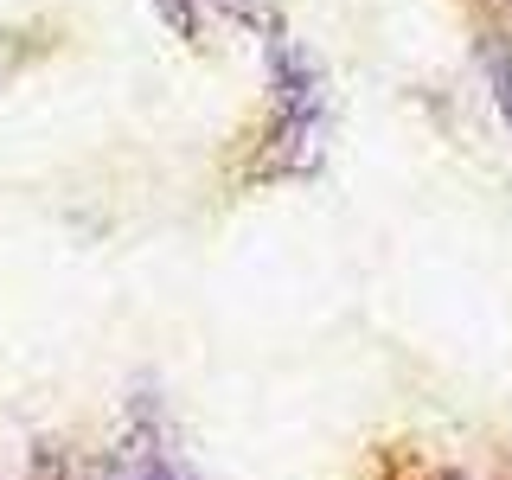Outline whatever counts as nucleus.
Segmentation results:
<instances>
[{
	"instance_id": "obj_1",
	"label": "nucleus",
	"mask_w": 512,
	"mask_h": 480,
	"mask_svg": "<svg viewBox=\"0 0 512 480\" xmlns=\"http://www.w3.org/2000/svg\"><path fill=\"white\" fill-rule=\"evenodd\" d=\"M263 52H269V84H276V160L282 167H314L320 128H327V90H320V71L282 26L263 32Z\"/></svg>"
},
{
	"instance_id": "obj_2",
	"label": "nucleus",
	"mask_w": 512,
	"mask_h": 480,
	"mask_svg": "<svg viewBox=\"0 0 512 480\" xmlns=\"http://www.w3.org/2000/svg\"><path fill=\"white\" fill-rule=\"evenodd\" d=\"M109 480H199V474H192L186 461L173 455V448L160 442L148 423H141L135 436L122 442V455H116V474H109Z\"/></svg>"
},
{
	"instance_id": "obj_3",
	"label": "nucleus",
	"mask_w": 512,
	"mask_h": 480,
	"mask_svg": "<svg viewBox=\"0 0 512 480\" xmlns=\"http://www.w3.org/2000/svg\"><path fill=\"white\" fill-rule=\"evenodd\" d=\"M160 20H167L180 39H199V0H154Z\"/></svg>"
},
{
	"instance_id": "obj_4",
	"label": "nucleus",
	"mask_w": 512,
	"mask_h": 480,
	"mask_svg": "<svg viewBox=\"0 0 512 480\" xmlns=\"http://www.w3.org/2000/svg\"><path fill=\"white\" fill-rule=\"evenodd\" d=\"M224 7H231V13H237V20H250V26H263V32H269V26H276V20H269V0H224Z\"/></svg>"
},
{
	"instance_id": "obj_5",
	"label": "nucleus",
	"mask_w": 512,
	"mask_h": 480,
	"mask_svg": "<svg viewBox=\"0 0 512 480\" xmlns=\"http://www.w3.org/2000/svg\"><path fill=\"white\" fill-rule=\"evenodd\" d=\"M7 39H13V32H0V77H7Z\"/></svg>"
},
{
	"instance_id": "obj_6",
	"label": "nucleus",
	"mask_w": 512,
	"mask_h": 480,
	"mask_svg": "<svg viewBox=\"0 0 512 480\" xmlns=\"http://www.w3.org/2000/svg\"><path fill=\"white\" fill-rule=\"evenodd\" d=\"M448 480H455V474H448Z\"/></svg>"
}]
</instances>
